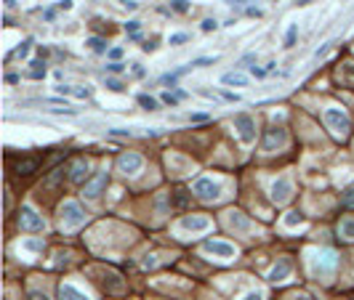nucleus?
<instances>
[{"label":"nucleus","instance_id":"5","mask_svg":"<svg viewBox=\"0 0 354 300\" xmlns=\"http://www.w3.org/2000/svg\"><path fill=\"white\" fill-rule=\"evenodd\" d=\"M107 183H109V175H107V170L96 173V175L91 178V181H86V186H83V196H86V199H99V196H101V191L107 189Z\"/></svg>","mask_w":354,"mask_h":300},{"label":"nucleus","instance_id":"16","mask_svg":"<svg viewBox=\"0 0 354 300\" xmlns=\"http://www.w3.org/2000/svg\"><path fill=\"white\" fill-rule=\"evenodd\" d=\"M86 173H88V162L86 159H75L69 165V181L72 183H83L86 181Z\"/></svg>","mask_w":354,"mask_h":300},{"label":"nucleus","instance_id":"21","mask_svg":"<svg viewBox=\"0 0 354 300\" xmlns=\"http://www.w3.org/2000/svg\"><path fill=\"white\" fill-rule=\"evenodd\" d=\"M64 173H69V170H64V167H56V170L43 181V186H45V189H53V186H59V181H64Z\"/></svg>","mask_w":354,"mask_h":300},{"label":"nucleus","instance_id":"35","mask_svg":"<svg viewBox=\"0 0 354 300\" xmlns=\"http://www.w3.org/2000/svg\"><path fill=\"white\" fill-rule=\"evenodd\" d=\"M107 88L115 90V93H120V90H123V82H120V80H107Z\"/></svg>","mask_w":354,"mask_h":300},{"label":"nucleus","instance_id":"36","mask_svg":"<svg viewBox=\"0 0 354 300\" xmlns=\"http://www.w3.org/2000/svg\"><path fill=\"white\" fill-rule=\"evenodd\" d=\"M51 115H69V117H75L78 115V109H48Z\"/></svg>","mask_w":354,"mask_h":300},{"label":"nucleus","instance_id":"49","mask_svg":"<svg viewBox=\"0 0 354 300\" xmlns=\"http://www.w3.org/2000/svg\"><path fill=\"white\" fill-rule=\"evenodd\" d=\"M306 3H312V0H298V6H306Z\"/></svg>","mask_w":354,"mask_h":300},{"label":"nucleus","instance_id":"24","mask_svg":"<svg viewBox=\"0 0 354 300\" xmlns=\"http://www.w3.org/2000/svg\"><path fill=\"white\" fill-rule=\"evenodd\" d=\"M30 77H35V80H40V77H45V64L43 61H32L30 64Z\"/></svg>","mask_w":354,"mask_h":300},{"label":"nucleus","instance_id":"46","mask_svg":"<svg viewBox=\"0 0 354 300\" xmlns=\"http://www.w3.org/2000/svg\"><path fill=\"white\" fill-rule=\"evenodd\" d=\"M224 98L227 101H240V96H235V93H224Z\"/></svg>","mask_w":354,"mask_h":300},{"label":"nucleus","instance_id":"34","mask_svg":"<svg viewBox=\"0 0 354 300\" xmlns=\"http://www.w3.org/2000/svg\"><path fill=\"white\" fill-rule=\"evenodd\" d=\"M216 19H205V22H202V32H213V30H216Z\"/></svg>","mask_w":354,"mask_h":300},{"label":"nucleus","instance_id":"18","mask_svg":"<svg viewBox=\"0 0 354 300\" xmlns=\"http://www.w3.org/2000/svg\"><path fill=\"white\" fill-rule=\"evenodd\" d=\"M59 300H88V295H83L72 284H59Z\"/></svg>","mask_w":354,"mask_h":300},{"label":"nucleus","instance_id":"39","mask_svg":"<svg viewBox=\"0 0 354 300\" xmlns=\"http://www.w3.org/2000/svg\"><path fill=\"white\" fill-rule=\"evenodd\" d=\"M250 74H253V77H266V69H258V67H253V69H250Z\"/></svg>","mask_w":354,"mask_h":300},{"label":"nucleus","instance_id":"32","mask_svg":"<svg viewBox=\"0 0 354 300\" xmlns=\"http://www.w3.org/2000/svg\"><path fill=\"white\" fill-rule=\"evenodd\" d=\"M186 40H189V35H184V32L171 35V45H181V43H186Z\"/></svg>","mask_w":354,"mask_h":300},{"label":"nucleus","instance_id":"23","mask_svg":"<svg viewBox=\"0 0 354 300\" xmlns=\"http://www.w3.org/2000/svg\"><path fill=\"white\" fill-rule=\"evenodd\" d=\"M86 45H88V48H91L93 53H104V51H107V43L101 40V37H88Z\"/></svg>","mask_w":354,"mask_h":300},{"label":"nucleus","instance_id":"9","mask_svg":"<svg viewBox=\"0 0 354 300\" xmlns=\"http://www.w3.org/2000/svg\"><path fill=\"white\" fill-rule=\"evenodd\" d=\"M317 258H320V260L314 263V268H312V271H314L317 276H322V279H325V276H330V274H333V268H335V263H338L335 252H333V250H322Z\"/></svg>","mask_w":354,"mask_h":300},{"label":"nucleus","instance_id":"20","mask_svg":"<svg viewBox=\"0 0 354 300\" xmlns=\"http://www.w3.org/2000/svg\"><path fill=\"white\" fill-rule=\"evenodd\" d=\"M56 90H59V93H67V96H75V98H88V96H91V90H88V88H72V85H59Z\"/></svg>","mask_w":354,"mask_h":300},{"label":"nucleus","instance_id":"22","mask_svg":"<svg viewBox=\"0 0 354 300\" xmlns=\"http://www.w3.org/2000/svg\"><path fill=\"white\" fill-rule=\"evenodd\" d=\"M338 231H341L343 239H354V221H351V218H343L341 226H338Z\"/></svg>","mask_w":354,"mask_h":300},{"label":"nucleus","instance_id":"28","mask_svg":"<svg viewBox=\"0 0 354 300\" xmlns=\"http://www.w3.org/2000/svg\"><path fill=\"white\" fill-rule=\"evenodd\" d=\"M138 104H141L147 112H152V109H157V101L152 98V96H147V93H141V96H138Z\"/></svg>","mask_w":354,"mask_h":300},{"label":"nucleus","instance_id":"6","mask_svg":"<svg viewBox=\"0 0 354 300\" xmlns=\"http://www.w3.org/2000/svg\"><path fill=\"white\" fill-rule=\"evenodd\" d=\"M235 130L240 133L242 144H253L256 141V123H253L250 115H237L235 117Z\"/></svg>","mask_w":354,"mask_h":300},{"label":"nucleus","instance_id":"38","mask_svg":"<svg viewBox=\"0 0 354 300\" xmlns=\"http://www.w3.org/2000/svg\"><path fill=\"white\" fill-rule=\"evenodd\" d=\"M242 300H264V295H261L258 292V289H256V292H248L245 297H242Z\"/></svg>","mask_w":354,"mask_h":300},{"label":"nucleus","instance_id":"8","mask_svg":"<svg viewBox=\"0 0 354 300\" xmlns=\"http://www.w3.org/2000/svg\"><path fill=\"white\" fill-rule=\"evenodd\" d=\"M288 141V133L282 128H269L264 130V138H261V146L266 149V152H274V149H282Z\"/></svg>","mask_w":354,"mask_h":300},{"label":"nucleus","instance_id":"43","mask_svg":"<svg viewBox=\"0 0 354 300\" xmlns=\"http://www.w3.org/2000/svg\"><path fill=\"white\" fill-rule=\"evenodd\" d=\"M208 120V115H192V123H205Z\"/></svg>","mask_w":354,"mask_h":300},{"label":"nucleus","instance_id":"47","mask_svg":"<svg viewBox=\"0 0 354 300\" xmlns=\"http://www.w3.org/2000/svg\"><path fill=\"white\" fill-rule=\"evenodd\" d=\"M227 3H232V6H245V3H250V0H227Z\"/></svg>","mask_w":354,"mask_h":300},{"label":"nucleus","instance_id":"45","mask_svg":"<svg viewBox=\"0 0 354 300\" xmlns=\"http://www.w3.org/2000/svg\"><path fill=\"white\" fill-rule=\"evenodd\" d=\"M61 8H64V11H69V8H72V0H61V3H59Z\"/></svg>","mask_w":354,"mask_h":300},{"label":"nucleus","instance_id":"19","mask_svg":"<svg viewBox=\"0 0 354 300\" xmlns=\"http://www.w3.org/2000/svg\"><path fill=\"white\" fill-rule=\"evenodd\" d=\"M229 226L232 229H240V231H248L250 229V221L242 213H229Z\"/></svg>","mask_w":354,"mask_h":300},{"label":"nucleus","instance_id":"48","mask_svg":"<svg viewBox=\"0 0 354 300\" xmlns=\"http://www.w3.org/2000/svg\"><path fill=\"white\" fill-rule=\"evenodd\" d=\"M16 3H14V0H6V8H14Z\"/></svg>","mask_w":354,"mask_h":300},{"label":"nucleus","instance_id":"17","mask_svg":"<svg viewBox=\"0 0 354 300\" xmlns=\"http://www.w3.org/2000/svg\"><path fill=\"white\" fill-rule=\"evenodd\" d=\"M224 85H229V88H245L248 85V74H242V72H227L221 77Z\"/></svg>","mask_w":354,"mask_h":300},{"label":"nucleus","instance_id":"4","mask_svg":"<svg viewBox=\"0 0 354 300\" xmlns=\"http://www.w3.org/2000/svg\"><path fill=\"white\" fill-rule=\"evenodd\" d=\"M19 226L27 231H43L45 221H43V215H37V210L32 205H22V210H19Z\"/></svg>","mask_w":354,"mask_h":300},{"label":"nucleus","instance_id":"33","mask_svg":"<svg viewBox=\"0 0 354 300\" xmlns=\"http://www.w3.org/2000/svg\"><path fill=\"white\" fill-rule=\"evenodd\" d=\"M27 53H30V40H24V43H22V45H19V48H16V56H19V59H24Z\"/></svg>","mask_w":354,"mask_h":300},{"label":"nucleus","instance_id":"25","mask_svg":"<svg viewBox=\"0 0 354 300\" xmlns=\"http://www.w3.org/2000/svg\"><path fill=\"white\" fill-rule=\"evenodd\" d=\"M186 202H189L186 191H184V189H176V191H173V205H176V208H186Z\"/></svg>","mask_w":354,"mask_h":300},{"label":"nucleus","instance_id":"11","mask_svg":"<svg viewBox=\"0 0 354 300\" xmlns=\"http://www.w3.org/2000/svg\"><path fill=\"white\" fill-rule=\"evenodd\" d=\"M291 194H293V183L288 181V178H277V181L272 183V199L277 205H285L288 199H291Z\"/></svg>","mask_w":354,"mask_h":300},{"label":"nucleus","instance_id":"12","mask_svg":"<svg viewBox=\"0 0 354 300\" xmlns=\"http://www.w3.org/2000/svg\"><path fill=\"white\" fill-rule=\"evenodd\" d=\"M141 165H144V159L138 157V154H133V152H128V154H123V157L117 159V167L125 175H136L138 170H141Z\"/></svg>","mask_w":354,"mask_h":300},{"label":"nucleus","instance_id":"7","mask_svg":"<svg viewBox=\"0 0 354 300\" xmlns=\"http://www.w3.org/2000/svg\"><path fill=\"white\" fill-rule=\"evenodd\" d=\"M96 271H99V268H96ZM99 276H101L99 284L104 287L109 295H123V292H125V282L115 274V271H99Z\"/></svg>","mask_w":354,"mask_h":300},{"label":"nucleus","instance_id":"2","mask_svg":"<svg viewBox=\"0 0 354 300\" xmlns=\"http://www.w3.org/2000/svg\"><path fill=\"white\" fill-rule=\"evenodd\" d=\"M192 191H194V196H197V199L210 202V199H219V196H221V183L213 181V178H208V175H202V178H197V181H194Z\"/></svg>","mask_w":354,"mask_h":300},{"label":"nucleus","instance_id":"10","mask_svg":"<svg viewBox=\"0 0 354 300\" xmlns=\"http://www.w3.org/2000/svg\"><path fill=\"white\" fill-rule=\"evenodd\" d=\"M202 250L210 252V255L216 258H235V245H229V242H221V239H205L202 242Z\"/></svg>","mask_w":354,"mask_h":300},{"label":"nucleus","instance_id":"3","mask_svg":"<svg viewBox=\"0 0 354 300\" xmlns=\"http://www.w3.org/2000/svg\"><path fill=\"white\" fill-rule=\"evenodd\" d=\"M325 123H328V128L333 130L335 136H346L349 133V117L343 115L341 109H335V107H328L325 109Z\"/></svg>","mask_w":354,"mask_h":300},{"label":"nucleus","instance_id":"13","mask_svg":"<svg viewBox=\"0 0 354 300\" xmlns=\"http://www.w3.org/2000/svg\"><path fill=\"white\" fill-rule=\"evenodd\" d=\"M291 260L288 258H279L277 263H274V268L269 271V282H285L288 276H291Z\"/></svg>","mask_w":354,"mask_h":300},{"label":"nucleus","instance_id":"37","mask_svg":"<svg viewBox=\"0 0 354 300\" xmlns=\"http://www.w3.org/2000/svg\"><path fill=\"white\" fill-rule=\"evenodd\" d=\"M27 300H48V295H45V292H37V289H32V292L27 295Z\"/></svg>","mask_w":354,"mask_h":300},{"label":"nucleus","instance_id":"30","mask_svg":"<svg viewBox=\"0 0 354 300\" xmlns=\"http://www.w3.org/2000/svg\"><path fill=\"white\" fill-rule=\"evenodd\" d=\"M171 8H173V11H179V14H186V11H189V3H186V0H171Z\"/></svg>","mask_w":354,"mask_h":300},{"label":"nucleus","instance_id":"14","mask_svg":"<svg viewBox=\"0 0 354 300\" xmlns=\"http://www.w3.org/2000/svg\"><path fill=\"white\" fill-rule=\"evenodd\" d=\"M208 226H210V221L202 218V215H184L181 218V229H186V231H205Z\"/></svg>","mask_w":354,"mask_h":300},{"label":"nucleus","instance_id":"42","mask_svg":"<svg viewBox=\"0 0 354 300\" xmlns=\"http://www.w3.org/2000/svg\"><path fill=\"white\" fill-rule=\"evenodd\" d=\"M107 69H109V72H123V64H117V61H115V64H109Z\"/></svg>","mask_w":354,"mask_h":300},{"label":"nucleus","instance_id":"26","mask_svg":"<svg viewBox=\"0 0 354 300\" xmlns=\"http://www.w3.org/2000/svg\"><path fill=\"white\" fill-rule=\"evenodd\" d=\"M296 35H298V24H291L285 32V48H291V45H296Z\"/></svg>","mask_w":354,"mask_h":300},{"label":"nucleus","instance_id":"44","mask_svg":"<svg viewBox=\"0 0 354 300\" xmlns=\"http://www.w3.org/2000/svg\"><path fill=\"white\" fill-rule=\"evenodd\" d=\"M291 300H314V297H309V295H304V292H296Z\"/></svg>","mask_w":354,"mask_h":300},{"label":"nucleus","instance_id":"40","mask_svg":"<svg viewBox=\"0 0 354 300\" xmlns=\"http://www.w3.org/2000/svg\"><path fill=\"white\" fill-rule=\"evenodd\" d=\"M27 247H30V250H40L43 242H40V239H32V242H27Z\"/></svg>","mask_w":354,"mask_h":300},{"label":"nucleus","instance_id":"15","mask_svg":"<svg viewBox=\"0 0 354 300\" xmlns=\"http://www.w3.org/2000/svg\"><path fill=\"white\" fill-rule=\"evenodd\" d=\"M37 167H40V159H37V157H22V159L14 165V173H16V175H30V173L37 170Z\"/></svg>","mask_w":354,"mask_h":300},{"label":"nucleus","instance_id":"41","mask_svg":"<svg viewBox=\"0 0 354 300\" xmlns=\"http://www.w3.org/2000/svg\"><path fill=\"white\" fill-rule=\"evenodd\" d=\"M120 56H123V48H112V51H109V59H115V61H117Z\"/></svg>","mask_w":354,"mask_h":300},{"label":"nucleus","instance_id":"31","mask_svg":"<svg viewBox=\"0 0 354 300\" xmlns=\"http://www.w3.org/2000/svg\"><path fill=\"white\" fill-rule=\"evenodd\" d=\"M138 24H141V22H136V19H133V22H128V24H125V32H128L130 37H138Z\"/></svg>","mask_w":354,"mask_h":300},{"label":"nucleus","instance_id":"1","mask_svg":"<svg viewBox=\"0 0 354 300\" xmlns=\"http://www.w3.org/2000/svg\"><path fill=\"white\" fill-rule=\"evenodd\" d=\"M61 226L64 229H78L80 223H86V210L80 208V202H64L61 205Z\"/></svg>","mask_w":354,"mask_h":300},{"label":"nucleus","instance_id":"29","mask_svg":"<svg viewBox=\"0 0 354 300\" xmlns=\"http://www.w3.org/2000/svg\"><path fill=\"white\" fill-rule=\"evenodd\" d=\"M298 223H304V215H301V213L293 210V213L285 215V226H298Z\"/></svg>","mask_w":354,"mask_h":300},{"label":"nucleus","instance_id":"27","mask_svg":"<svg viewBox=\"0 0 354 300\" xmlns=\"http://www.w3.org/2000/svg\"><path fill=\"white\" fill-rule=\"evenodd\" d=\"M341 205H343V208H354V186L343 189V194H341Z\"/></svg>","mask_w":354,"mask_h":300}]
</instances>
